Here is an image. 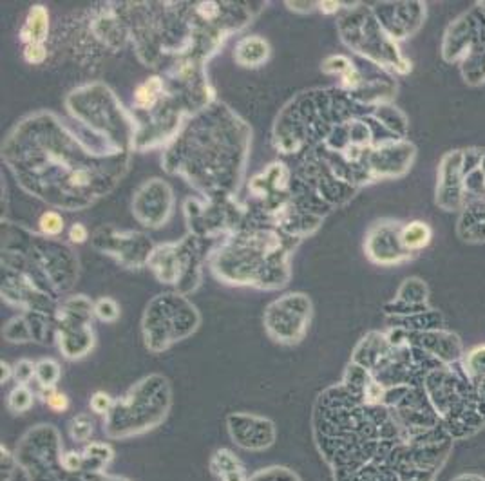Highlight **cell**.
<instances>
[{
  "instance_id": "obj_1",
  "label": "cell",
  "mask_w": 485,
  "mask_h": 481,
  "mask_svg": "<svg viewBox=\"0 0 485 481\" xmlns=\"http://www.w3.org/2000/svg\"><path fill=\"white\" fill-rule=\"evenodd\" d=\"M47 31H49V15H47L45 7L35 5L27 13L25 24L20 31V40L25 45L44 44V40L47 38Z\"/></svg>"
},
{
  "instance_id": "obj_2",
  "label": "cell",
  "mask_w": 485,
  "mask_h": 481,
  "mask_svg": "<svg viewBox=\"0 0 485 481\" xmlns=\"http://www.w3.org/2000/svg\"><path fill=\"white\" fill-rule=\"evenodd\" d=\"M268 55H270V45L259 36H248V38L241 40L237 51H235L237 62L245 67H257V65L265 64Z\"/></svg>"
},
{
  "instance_id": "obj_3",
  "label": "cell",
  "mask_w": 485,
  "mask_h": 481,
  "mask_svg": "<svg viewBox=\"0 0 485 481\" xmlns=\"http://www.w3.org/2000/svg\"><path fill=\"white\" fill-rule=\"evenodd\" d=\"M431 228L424 221H413L400 228V243L405 252H415V250L425 248L431 241Z\"/></svg>"
},
{
  "instance_id": "obj_4",
  "label": "cell",
  "mask_w": 485,
  "mask_h": 481,
  "mask_svg": "<svg viewBox=\"0 0 485 481\" xmlns=\"http://www.w3.org/2000/svg\"><path fill=\"white\" fill-rule=\"evenodd\" d=\"M160 91H161L160 78L147 80L141 85H138V89L134 93V103L140 109H150L158 101V98H160Z\"/></svg>"
},
{
  "instance_id": "obj_5",
  "label": "cell",
  "mask_w": 485,
  "mask_h": 481,
  "mask_svg": "<svg viewBox=\"0 0 485 481\" xmlns=\"http://www.w3.org/2000/svg\"><path fill=\"white\" fill-rule=\"evenodd\" d=\"M31 403H33V392L25 385H16L9 392L7 405L13 412H25L31 407Z\"/></svg>"
},
{
  "instance_id": "obj_6",
  "label": "cell",
  "mask_w": 485,
  "mask_h": 481,
  "mask_svg": "<svg viewBox=\"0 0 485 481\" xmlns=\"http://www.w3.org/2000/svg\"><path fill=\"white\" fill-rule=\"evenodd\" d=\"M36 377L40 380L42 387H55L56 380L60 377V369L55 360H40L36 364Z\"/></svg>"
},
{
  "instance_id": "obj_7",
  "label": "cell",
  "mask_w": 485,
  "mask_h": 481,
  "mask_svg": "<svg viewBox=\"0 0 485 481\" xmlns=\"http://www.w3.org/2000/svg\"><path fill=\"white\" fill-rule=\"evenodd\" d=\"M40 396L44 400V403H47L49 409H53L55 412H64L69 409L71 402L69 398L65 396L64 392L55 391V387H42L40 389Z\"/></svg>"
},
{
  "instance_id": "obj_8",
  "label": "cell",
  "mask_w": 485,
  "mask_h": 481,
  "mask_svg": "<svg viewBox=\"0 0 485 481\" xmlns=\"http://www.w3.org/2000/svg\"><path fill=\"white\" fill-rule=\"evenodd\" d=\"M38 226L44 235H58L64 230V219L56 212H44L38 219Z\"/></svg>"
},
{
  "instance_id": "obj_9",
  "label": "cell",
  "mask_w": 485,
  "mask_h": 481,
  "mask_svg": "<svg viewBox=\"0 0 485 481\" xmlns=\"http://www.w3.org/2000/svg\"><path fill=\"white\" fill-rule=\"evenodd\" d=\"M69 432L75 442H87L93 434V422L85 414H80L71 422Z\"/></svg>"
},
{
  "instance_id": "obj_10",
  "label": "cell",
  "mask_w": 485,
  "mask_h": 481,
  "mask_svg": "<svg viewBox=\"0 0 485 481\" xmlns=\"http://www.w3.org/2000/svg\"><path fill=\"white\" fill-rule=\"evenodd\" d=\"M95 311H96V315H98L101 320H105V322H112V320L118 318V306H116V302L114 300H110V298H100L95 306Z\"/></svg>"
},
{
  "instance_id": "obj_11",
  "label": "cell",
  "mask_w": 485,
  "mask_h": 481,
  "mask_svg": "<svg viewBox=\"0 0 485 481\" xmlns=\"http://www.w3.org/2000/svg\"><path fill=\"white\" fill-rule=\"evenodd\" d=\"M33 375H36V366L33 362H29V360H20V362L13 367V377L18 380L20 385H25V384L29 382L31 378H33Z\"/></svg>"
},
{
  "instance_id": "obj_12",
  "label": "cell",
  "mask_w": 485,
  "mask_h": 481,
  "mask_svg": "<svg viewBox=\"0 0 485 481\" xmlns=\"http://www.w3.org/2000/svg\"><path fill=\"white\" fill-rule=\"evenodd\" d=\"M110 407H112V398H110L107 392L98 391L91 396V409H93L95 412H98V414L107 412Z\"/></svg>"
},
{
  "instance_id": "obj_13",
  "label": "cell",
  "mask_w": 485,
  "mask_h": 481,
  "mask_svg": "<svg viewBox=\"0 0 485 481\" xmlns=\"http://www.w3.org/2000/svg\"><path fill=\"white\" fill-rule=\"evenodd\" d=\"M47 56V51L44 49V44H29L24 47V58L29 64H42Z\"/></svg>"
},
{
  "instance_id": "obj_14",
  "label": "cell",
  "mask_w": 485,
  "mask_h": 481,
  "mask_svg": "<svg viewBox=\"0 0 485 481\" xmlns=\"http://www.w3.org/2000/svg\"><path fill=\"white\" fill-rule=\"evenodd\" d=\"M69 239L73 243H78V244L84 243L85 239H87V228L82 223H75L69 228Z\"/></svg>"
},
{
  "instance_id": "obj_15",
  "label": "cell",
  "mask_w": 485,
  "mask_h": 481,
  "mask_svg": "<svg viewBox=\"0 0 485 481\" xmlns=\"http://www.w3.org/2000/svg\"><path fill=\"white\" fill-rule=\"evenodd\" d=\"M62 462H64L65 469H69V471H75V469H78V467L82 465L84 458H82L80 454H76V452H67Z\"/></svg>"
},
{
  "instance_id": "obj_16",
  "label": "cell",
  "mask_w": 485,
  "mask_h": 481,
  "mask_svg": "<svg viewBox=\"0 0 485 481\" xmlns=\"http://www.w3.org/2000/svg\"><path fill=\"white\" fill-rule=\"evenodd\" d=\"M223 481H245V474H243V469L239 471H230L223 474Z\"/></svg>"
},
{
  "instance_id": "obj_17",
  "label": "cell",
  "mask_w": 485,
  "mask_h": 481,
  "mask_svg": "<svg viewBox=\"0 0 485 481\" xmlns=\"http://www.w3.org/2000/svg\"><path fill=\"white\" fill-rule=\"evenodd\" d=\"M0 367H2V384H5L11 377H13V367H11L7 362H2Z\"/></svg>"
},
{
  "instance_id": "obj_18",
  "label": "cell",
  "mask_w": 485,
  "mask_h": 481,
  "mask_svg": "<svg viewBox=\"0 0 485 481\" xmlns=\"http://www.w3.org/2000/svg\"><path fill=\"white\" fill-rule=\"evenodd\" d=\"M320 11L322 13H335L339 9V4L337 2H320Z\"/></svg>"
}]
</instances>
